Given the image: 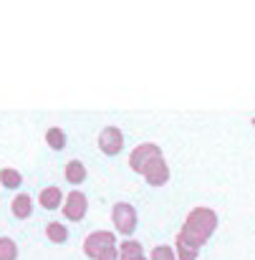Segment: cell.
Segmentation results:
<instances>
[{"label":"cell","instance_id":"obj_12","mask_svg":"<svg viewBox=\"0 0 255 260\" xmlns=\"http://www.w3.org/2000/svg\"><path fill=\"white\" fill-rule=\"evenodd\" d=\"M23 184V174L18 172V170H13V167H3L0 170V187H5V189H18Z\"/></svg>","mask_w":255,"mask_h":260},{"label":"cell","instance_id":"obj_11","mask_svg":"<svg viewBox=\"0 0 255 260\" xmlns=\"http://www.w3.org/2000/svg\"><path fill=\"white\" fill-rule=\"evenodd\" d=\"M86 165L84 162H79V159H71V162H66V170H63V177H66V182L69 184H81L86 179Z\"/></svg>","mask_w":255,"mask_h":260},{"label":"cell","instance_id":"obj_10","mask_svg":"<svg viewBox=\"0 0 255 260\" xmlns=\"http://www.w3.org/2000/svg\"><path fill=\"white\" fill-rule=\"evenodd\" d=\"M139 258H144L142 243H137L132 238H126L124 243H119V260H139Z\"/></svg>","mask_w":255,"mask_h":260},{"label":"cell","instance_id":"obj_5","mask_svg":"<svg viewBox=\"0 0 255 260\" xmlns=\"http://www.w3.org/2000/svg\"><path fill=\"white\" fill-rule=\"evenodd\" d=\"M61 210H63V217H66V220L81 222L86 217V212H88V197H86L84 192H79V189H71V192L63 197Z\"/></svg>","mask_w":255,"mask_h":260},{"label":"cell","instance_id":"obj_7","mask_svg":"<svg viewBox=\"0 0 255 260\" xmlns=\"http://www.w3.org/2000/svg\"><path fill=\"white\" fill-rule=\"evenodd\" d=\"M142 177H144L147 184H152V187H165V184L170 182V167H167L165 157H162V159H154V162L144 170Z\"/></svg>","mask_w":255,"mask_h":260},{"label":"cell","instance_id":"obj_6","mask_svg":"<svg viewBox=\"0 0 255 260\" xmlns=\"http://www.w3.org/2000/svg\"><path fill=\"white\" fill-rule=\"evenodd\" d=\"M99 149L106 157H116L124 149V132L119 126H104L99 132Z\"/></svg>","mask_w":255,"mask_h":260},{"label":"cell","instance_id":"obj_17","mask_svg":"<svg viewBox=\"0 0 255 260\" xmlns=\"http://www.w3.org/2000/svg\"><path fill=\"white\" fill-rule=\"evenodd\" d=\"M96 260H119V250H116V248H109V250H104Z\"/></svg>","mask_w":255,"mask_h":260},{"label":"cell","instance_id":"obj_18","mask_svg":"<svg viewBox=\"0 0 255 260\" xmlns=\"http://www.w3.org/2000/svg\"><path fill=\"white\" fill-rule=\"evenodd\" d=\"M139 260H147V258H139Z\"/></svg>","mask_w":255,"mask_h":260},{"label":"cell","instance_id":"obj_16","mask_svg":"<svg viewBox=\"0 0 255 260\" xmlns=\"http://www.w3.org/2000/svg\"><path fill=\"white\" fill-rule=\"evenodd\" d=\"M147 260H177V255H174V248H170V245H157Z\"/></svg>","mask_w":255,"mask_h":260},{"label":"cell","instance_id":"obj_9","mask_svg":"<svg viewBox=\"0 0 255 260\" xmlns=\"http://www.w3.org/2000/svg\"><path fill=\"white\" fill-rule=\"evenodd\" d=\"M10 212H13L15 220H28V217L33 215V197L25 194V192L15 194L13 202H10Z\"/></svg>","mask_w":255,"mask_h":260},{"label":"cell","instance_id":"obj_2","mask_svg":"<svg viewBox=\"0 0 255 260\" xmlns=\"http://www.w3.org/2000/svg\"><path fill=\"white\" fill-rule=\"evenodd\" d=\"M111 222H114V228H116L119 235L129 238V235L137 230V222H139L134 205H129V202H116V205L111 207Z\"/></svg>","mask_w":255,"mask_h":260},{"label":"cell","instance_id":"obj_3","mask_svg":"<svg viewBox=\"0 0 255 260\" xmlns=\"http://www.w3.org/2000/svg\"><path fill=\"white\" fill-rule=\"evenodd\" d=\"M154 159H162L160 144L144 142V144H137V147L132 149V154H129V167H132V172L144 174V170H147Z\"/></svg>","mask_w":255,"mask_h":260},{"label":"cell","instance_id":"obj_13","mask_svg":"<svg viewBox=\"0 0 255 260\" xmlns=\"http://www.w3.org/2000/svg\"><path fill=\"white\" fill-rule=\"evenodd\" d=\"M46 144H48L51 149H56V152L66 149V132H63L61 126H51V129L46 132Z\"/></svg>","mask_w":255,"mask_h":260},{"label":"cell","instance_id":"obj_4","mask_svg":"<svg viewBox=\"0 0 255 260\" xmlns=\"http://www.w3.org/2000/svg\"><path fill=\"white\" fill-rule=\"evenodd\" d=\"M109 248H116V235L111 230H96L91 235H86L84 240V255L91 260H96L104 250Z\"/></svg>","mask_w":255,"mask_h":260},{"label":"cell","instance_id":"obj_19","mask_svg":"<svg viewBox=\"0 0 255 260\" xmlns=\"http://www.w3.org/2000/svg\"><path fill=\"white\" fill-rule=\"evenodd\" d=\"M253 124H255V119H253Z\"/></svg>","mask_w":255,"mask_h":260},{"label":"cell","instance_id":"obj_8","mask_svg":"<svg viewBox=\"0 0 255 260\" xmlns=\"http://www.w3.org/2000/svg\"><path fill=\"white\" fill-rule=\"evenodd\" d=\"M63 192H61V187H56V184H51V187H43L41 189V194H38V205L43 207V210H56V207H61L63 205Z\"/></svg>","mask_w":255,"mask_h":260},{"label":"cell","instance_id":"obj_14","mask_svg":"<svg viewBox=\"0 0 255 260\" xmlns=\"http://www.w3.org/2000/svg\"><path fill=\"white\" fill-rule=\"evenodd\" d=\"M46 238H48L51 243L61 245V243L69 240V228L61 225V222H48V225H46Z\"/></svg>","mask_w":255,"mask_h":260},{"label":"cell","instance_id":"obj_15","mask_svg":"<svg viewBox=\"0 0 255 260\" xmlns=\"http://www.w3.org/2000/svg\"><path fill=\"white\" fill-rule=\"evenodd\" d=\"M18 255H20V250H18L15 240L3 235L0 238V260H18Z\"/></svg>","mask_w":255,"mask_h":260},{"label":"cell","instance_id":"obj_1","mask_svg":"<svg viewBox=\"0 0 255 260\" xmlns=\"http://www.w3.org/2000/svg\"><path fill=\"white\" fill-rule=\"evenodd\" d=\"M220 220L217 212L210 207H195L189 210L182 230L177 233V260H197L202 245L212 238V233L217 230Z\"/></svg>","mask_w":255,"mask_h":260}]
</instances>
